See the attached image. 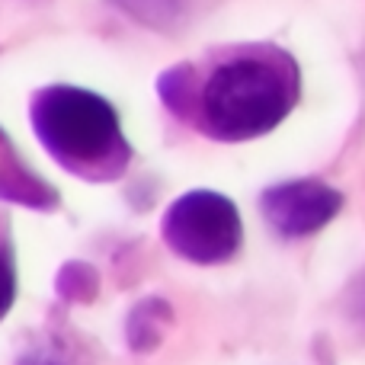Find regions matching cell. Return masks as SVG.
Segmentation results:
<instances>
[{"mask_svg": "<svg viewBox=\"0 0 365 365\" xmlns=\"http://www.w3.org/2000/svg\"><path fill=\"white\" fill-rule=\"evenodd\" d=\"M298 68L276 45L218 55L205 71L189 64L160 77V96L192 128L215 141H250L272 132L298 103Z\"/></svg>", "mask_w": 365, "mask_h": 365, "instance_id": "6da1fadb", "label": "cell"}, {"mask_svg": "<svg viewBox=\"0 0 365 365\" xmlns=\"http://www.w3.org/2000/svg\"><path fill=\"white\" fill-rule=\"evenodd\" d=\"M32 128L42 148L68 173L87 182H113L132 164L119 113L100 93L51 83L32 93Z\"/></svg>", "mask_w": 365, "mask_h": 365, "instance_id": "7a4b0ae2", "label": "cell"}, {"mask_svg": "<svg viewBox=\"0 0 365 365\" xmlns=\"http://www.w3.org/2000/svg\"><path fill=\"white\" fill-rule=\"evenodd\" d=\"M167 247L195 266L227 263L244 244V221L227 195L212 189H192L180 195L160 225Z\"/></svg>", "mask_w": 365, "mask_h": 365, "instance_id": "3957f363", "label": "cell"}, {"mask_svg": "<svg viewBox=\"0 0 365 365\" xmlns=\"http://www.w3.org/2000/svg\"><path fill=\"white\" fill-rule=\"evenodd\" d=\"M263 218L282 237H308L340 215L343 192L324 180H292L259 195Z\"/></svg>", "mask_w": 365, "mask_h": 365, "instance_id": "277c9868", "label": "cell"}, {"mask_svg": "<svg viewBox=\"0 0 365 365\" xmlns=\"http://www.w3.org/2000/svg\"><path fill=\"white\" fill-rule=\"evenodd\" d=\"M0 199L16 202V205L48 212L58 205V192L51 182H45L23 160V154L13 148V141L0 128Z\"/></svg>", "mask_w": 365, "mask_h": 365, "instance_id": "5b68a950", "label": "cell"}, {"mask_svg": "<svg viewBox=\"0 0 365 365\" xmlns=\"http://www.w3.org/2000/svg\"><path fill=\"white\" fill-rule=\"evenodd\" d=\"M16 302V247H13L10 218L0 212V321Z\"/></svg>", "mask_w": 365, "mask_h": 365, "instance_id": "8992f818", "label": "cell"}]
</instances>
